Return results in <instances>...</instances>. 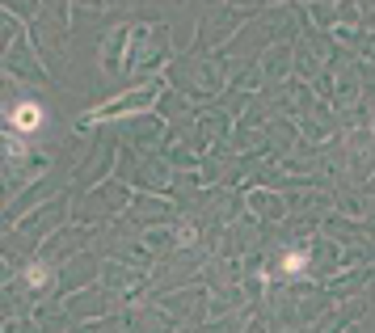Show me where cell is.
<instances>
[{
	"label": "cell",
	"mask_w": 375,
	"mask_h": 333,
	"mask_svg": "<svg viewBox=\"0 0 375 333\" xmlns=\"http://www.w3.org/2000/svg\"><path fill=\"white\" fill-rule=\"evenodd\" d=\"M38 123H43V110H38V106H30V101H26V106H17V110H13V127H17V131H34Z\"/></svg>",
	"instance_id": "obj_1"
}]
</instances>
